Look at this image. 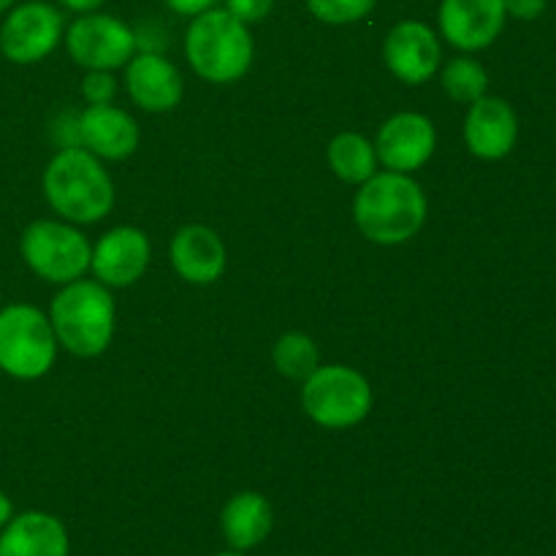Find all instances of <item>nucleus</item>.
Masks as SVG:
<instances>
[{
    "label": "nucleus",
    "mask_w": 556,
    "mask_h": 556,
    "mask_svg": "<svg viewBox=\"0 0 556 556\" xmlns=\"http://www.w3.org/2000/svg\"><path fill=\"white\" fill-rule=\"evenodd\" d=\"M429 201L410 174L378 172L358 185L353 199V220L358 231L375 244H405L427 223Z\"/></svg>",
    "instance_id": "obj_1"
},
{
    "label": "nucleus",
    "mask_w": 556,
    "mask_h": 556,
    "mask_svg": "<svg viewBox=\"0 0 556 556\" xmlns=\"http://www.w3.org/2000/svg\"><path fill=\"white\" fill-rule=\"evenodd\" d=\"M43 195L49 206L68 223L90 226L103 220L114 206V182L101 157L85 147H65L43 168Z\"/></svg>",
    "instance_id": "obj_2"
},
{
    "label": "nucleus",
    "mask_w": 556,
    "mask_h": 556,
    "mask_svg": "<svg viewBox=\"0 0 556 556\" xmlns=\"http://www.w3.org/2000/svg\"><path fill=\"white\" fill-rule=\"evenodd\" d=\"M47 315L58 345L74 356L96 358L112 345L117 307L112 291L103 282L85 280V277L65 282L54 293Z\"/></svg>",
    "instance_id": "obj_3"
},
{
    "label": "nucleus",
    "mask_w": 556,
    "mask_h": 556,
    "mask_svg": "<svg viewBox=\"0 0 556 556\" xmlns=\"http://www.w3.org/2000/svg\"><path fill=\"white\" fill-rule=\"evenodd\" d=\"M255 43L250 25L239 22L226 9H206L193 16L185 33V58L201 79L212 85L239 81L253 65Z\"/></svg>",
    "instance_id": "obj_4"
},
{
    "label": "nucleus",
    "mask_w": 556,
    "mask_h": 556,
    "mask_svg": "<svg viewBox=\"0 0 556 556\" xmlns=\"http://www.w3.org/2000/svg\"><path fill=\"white\" fill-rule=\"evenodd\" d=\"M49 315L33 304L16 302L0 307V372L14 380H38L58 358Z\"/></svg>",
    "instance_id": "obj_5"
},
{
    "label": "nucleus",
    "mask_w": 556,
    "mask_h": 556,
    "mask_svg": "<svg viewBox=\"0 0 556 556\" xmlns=\"http://www.w3.org/2000/svg\"><path fill=\"white\" fill-rule=\"evenodd\" d=\"M302 407L324 429H351L372 410V386L345 364H320L302 383Z\"/></svg>",
    "instance_id": "obj_6"
},
{
    "label": "nucleus",
    "mask_w": 556,
    "mask_h": 556,
    "mask_svg": "<svg viewBox=\"0 0 556 556\" xmlns=\"http://www.w3.org/2000/svg\"><path fill=\"white\" fill-rule=\"evenodd\" d=\"M20 253L27 269L41 280L65 286L90 269L92 248L79 228L60 220H33L22 231Z\"/></svg>",
    "instance_id": "obj_7"
},
{
    "label": "nucleus",
    "mask_w": 556,
    "mask_h": 556,
    "mask_svg": "<svg viewBox=\"0 0 556 556\" xmlns=\"http://www.w3.org/2000/svg\"><path fill=\"white\" fill-rule=\"evenodd\" d=\"M71 60L87 71H114L136 54V30L112 14H79L63 33Z\"/></svg>",
    "instance_id": "obj_8"
},
{
    "label": "nucleus",
    "mask_w": 556,
    "mask_h": 556,
    "mask_svg": "<svg viewBox=\"0 0 556 556\" xmlns=\"http://www.w3.org/2000/svg\"><path fill=\"white\" fill-rule=\"evenodd\" d=\"M65 20L58 5L47 0H27L11 5L0 25V52L14 65H33L47 60L63 41Z\"/></svg>",
    "instance_id": "obj_9"
},
{
    "label": "nucleus",
    "mask_w": 556,
    "mask_h": 556,
    "mask_svg": "<svg viewBox=\"0 0 556 556\" xmlns=\"http://www.w3.org/2000/svg\"><path fill=\"white\" fill-rule=\"evenodd\" d=\"M505 0H440V36L459 52L489 49L505 30Z\"/></svg>",
    "instance_id": "obj_10"
},
{
    "label": "nucleus",
    "mask_w": 556,
    "mask_h": 556,
    "mask_svg": "<svg viewBox=\"0 0 556 556\" xmlns=\"http://www.w3.org/2000/svg\"><path fill=\"white\" fill-rule=\"evenodd\" d=\"M383 60L391 74L405 85H424L432 79L443 60L440 38L427 22L402 20L383 41Z\"/></svg>",
    "instance_id": "obj_11"
},
{
    "label": "nucleus",
    "mask_w": 556,
    "mask_h": 556,
    "mask_svg": "<svg viewBox=\"0 0 556 556\" xmlns=\"http://www.w3.org/2000/svg\"><path fill=\"white\" fill-rule=\"evenodd\" d=\"M438 147V130L432 119L418 112H400L383 123L375 139L378 163H383L389 172L413 174L427 166L429 157Z\"/></svg>",
    "instance_id": "obj_12"
},
{
    "label": "nucleus",
    "mask_w": 556,
    "mask_h": 556,
    "mask_svg": "<svg viewBox=\"0 0 556 556\" xmlns=\"http://www.w3.org/2000/svg\"><path fill=\"white\" fill-rule=\"evenodd\" d=\"M150 239L136 226H117L92 248L90 269L106 288H128L144 277L150 266Z\"/></svg>",
    "instance_id": "obj_13"
},
{
    "label": "nucleus",
    "mask_w": 556,
    "mask_h": 556,
    "mask_svg": "<svg viewBox=\"0 0 556 556\" xmlns=\"http://www.w3.org/2000/svg\"><path fill=\"white\" fill-rule=\"evenodd\" d=\"M519 141L516 109L500 96H483L470 103L465 117V144L481 161H503Z\"/></svg>",
    "instance_id": "obj_14"
},
{
    "label": "nucleus",
    "mask_w": 556,
    "mask_h": 556,
    "mask_svg": "<svg viewBox=\"0 0 556 556\" xmlns=\"http://www.w3.org/2000/svg\"><path fill=\"white\" fill-rule=\"evenodd\" d=\"M125 87L130 101L152 114L172 112L185 96L182 74L161 52H136L125 65Z\"/></svg>",
    "instance_id": "obj_15"
},
{
    "label": "nucleus",
    "mask_w": 556,
    "mask_h": 556,
    "mask_svg": "<svg viewBox=\"0 0 556 556\" xmlns=\"http://www.w3.org/2000/svg\"><path fill=\"white\" fill-rule=\"evenodd\" d=\"M76 136L96 157L103 161H123L139 147V123L125 109L114 103L87 106L76 119Z\"/></svg>",
    "instance_id": "obj_16"
},
{
    "label": "nucleus",
    "mask_w": 556,
    "mask_h": 556,
    "mask_svg": "<svg viewBox=\"0 0 556 556\" xmlns=\"http://www.w3.org/2000/svg\"><path fill=\"white\" fill-rule=\"evenodd\" d=\"M226 244L210 226L190 223L172 239V266L190 286H210L226 271Z\"/></svg>",
    "instance_id": "obj_17"
},
{
    "label": "nucleus",
    "mask_w": 556,
    "mask_h": 556,
    "mask_svg": "<svg viewBox=\"0 0 556 556\" xmlns=\"http://www.w3.org/2000/svg\"><path fill=\"white\" fill-rule=\"evenodd\" d=\"M71 538L63 521L47 510H25L0 530V556H68Z\"/></svg>",
    "instance_id": "obj_18"
},
{
    "label": "nucleus",
    "mask_w": 556,
    "mask_h": 556,
    "mask_svg": "<svg viewBox=\"0 0 556 556\" xmlns=\"http://www.w3.org/2000/svg\"><path fill=\"white\" fill-rule=\"evenodd\" d=\"M220 530L231 552H253L275 530V508L261 492H239L223 505Z\"/></svg>",
    "instance_id": "obj_19"
},
{
    "label": "nucleus",
    "mask_w": 556,
    "mask_h": 556,
    "mask_svg": "<svg viewBox=\"0 0 556 556\" xmlns=\"http://www.w3.org/2000/svg\"><path fill=\"white\" fill-rule=\"evenodd\" d=\"M326 157H329V166L334 172V177H340L348 185H362L372 174H378V152H375V144L367 136L353 134V130L337 134L329 141Z\"/></svg>",
    "instance_id": "obj_20"
},
{
    "label": "nucleus",
    "mask_w": 556,
    "mask_h": 556,
    "mask_svg": "<svg viewBox=\"0 0 556 556\" xmlns=\"http://www.w3.org/2000/svg\"><path fill=\"white\" fill-rule=\"evenodd\" d=\"M271 362L277 372L288 380H307L320 367V351L315 340L304 331H288L271 348Z\"/></svg>",
    "instance_id": "obj_21"
},
{
    "label": "nucleus",
    "mask_w": 556,
    "mask_h": 556,
    "mask_svg": "<svg viewBox=\"0 0 556 556\" xmlns=\"http://www.w3.org/2000/svg\"><path fill=\"white\" fill-rule=\"evenodd\" d=\"M440 81H443V90L454 101L467 103V106L489 92V71L476 58H470V54H459V58L448 60L443 65Z\"/></svg>",
    "instance_id": "obj_22"
},
{
    "label": "nucleus",
    "mask_w": 556,
    "mask_h": 556,
    "mask_svg": "<svg viewBox=\"0 0 556 556\" xmlns=\"http://www.w3.org/2000/svg\"><path fill=\"white\" fill-rule=\"evenodd\" d=\"M375 3L378 0H307V9L326 25H353L372 14Z\"/></svg>",
    "instance_id": "obj_23"
},
{
    "label": "nucleus",
    "mask_w": 556,
    "mask_h": 556,
    "mask_svg": "<svg viewBox=\"0 0 556 556\" xmlns=\"http://www.w3.org/2000/svg\"><path fill=\"white\" fill-rule=\"evenodd\" d=\"M81 96H85L87 106L112 103L117 96V79L112 76V71H87L85 81H81Z\"/></svg>",
    "instance_id": "obj_24"
},
{
    "label": "nucleus",
    "mask_w": 556,
    "mask_h": 556,
    "mask_svg": "<svg viewBox=\"0 0 556 556\" xmlns=\"http://www.w3.org/2000/svg\"><path fill=\"white\" fill-rule=\"evenodd\" d=\"M275 9V0H226V11H231L239 22L253 25V22H264Z\"/></svg>",
    "instance_id": "obj_25"
},
{
    "label": "nucleus",
    "mask_w": 556,
    "mask_h": 556,
    "mask_svg": "<svg viewBox=\"0 0 556 556\" xmlns=\"http://www.w3.org/2000/svg\"><path fill=\"white\" fill-rule=\"evenodd\" d=\"M548 9V0H505V14L519 22L541 20L543 11Z\"/></svg>",
    "instance_id": "obj_26"
},
{
    "label": "nucleus",
    "mask_w": 556,
    "mask_h": 556,
    "mask_svg": "<svg viewBox=\"0 0 556 556\" xmlns=\"http://www.w3.org/2000/svg\"><path fill=\"white\" fill-rule=\"evenodd\" d=\"M166 5L174 11V14L199 16V14H204L206 9H212V5H215V0H166Z\"/></svg>",
    "instance_id": "obj_27"
},
{
    "label": "nucleus",
    "mask_w": 556,
    "mask_h": 556,
    "mask_svg": "<svg viewBox=\"0 0 556 556\" xmlns=\"http://www.w3.org/2000/svg\"><path fill=\"white\" fill-rule=\"evenodd\" d=\"M103 3H106V0H60V5L74 11V14H92V11L101 9Z\"/></svg>",
    "instance_id": "obj_28"
},
{
    "label": "nucleus",
    "mask_w": 556,
    "mask_h": 556,
    "mask_svg": "<svg viewBox=\"0 0 556 556\" xmlns=\"http://www.w3.org/2000/svg\"><path fill=\"white\" fill-rule=\"evenodd\" d=\"M11 519H14V503H11L9 494L0 489V530H3Z\"/></svg>",
    "instance_id": "obj_29"
},
{
    "label": "nucleus",
    "mask_w": 556,
    "mask_h": 556,
    "mask_svg": "<svg viewBox=\"0 0 556 556\" xmlns=\"http://www.w3.org/2000/svg\"><path fill=\"white\" fill-rule=\"evenodd\" d=\"M11 5H16V0H0V14H5V11H9Z\"/></svg>",
    "instance_id": "obj_30"
},
{
    "label": "nucleus",
    "mask_w": 556,
    "mask_h": 556,
    "mask_svg": "<svg viewBox=\"0 0 556 556\" xmlns=\"http://www.w3.org/2000/svg\"><path fill=\"white\" fill-rule=\"evenodd\" d=\"M215 556H248L244 552H231V548H228V552H220V554H215Z\"/></svg>",
    "instance_id": "obj_31"
}]
</instances>
